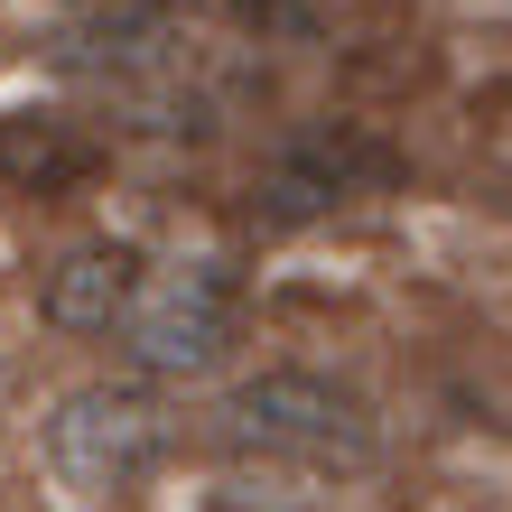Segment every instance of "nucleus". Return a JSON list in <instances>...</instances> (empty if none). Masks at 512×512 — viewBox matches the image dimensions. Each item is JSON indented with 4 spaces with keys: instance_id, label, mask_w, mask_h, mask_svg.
<instances>
[{
    "instance_id": "3",
    "label": "nucleus",
    "mask_w": 512,
    "mask_h": 512,
    "mask_svg": "<svg viewBox=\"0 0 512 512\" xmlns=\"http://www.w3.org/2000/svg\"><path fill=\"white\" fill-rule=\"evenodd\" d=\"M131 354L140 373H205L243 326V270L233 261H177L168 280H149L131 298Z\"/></svg>"
},
{
    "instance_id": "1",
    "label": "nucleus",
    "mask_w": 512,
    "mask_h": 512,
    "mask_svg": "<svg viewBox=\"0 0 512 512\" xmlns=\"http://www.w3.org/2000/svg\"><path fill=\"white\" fill-rule=\"evenodd\" d=\"M224 438H233V447H252V457H280V466H317V475H336V466H364V457H373V410L354 401L345 382L280 364V373L233 382V401H224Z\"/></svg>"
},
{
    "instance_id": "6",
    "label": "nucleus",
    "mask_w": 512,
    "mask_h": 512,
    "mask_svg": "<svg viewBox=\"0 0 512 512\" xmlns=\"http://www.w3.org/2000/svg\"><path fill=\"white\" fill-rule=\"evenodd\" d=\"M131 298H140V252L131 243H75L47 270L38 308H47V326H66V336H112V326L131 317Z\"/></svg>"
},
{
    "instance_id": "7",
    "label": "nucleus",
    "mask_w": 512,
    "mask_h": 512,
    "mask_svg": "<svg viewBox=\"0 0 512 512\" xmlns=\"http://www.w3.org/2000/svg\"><path fill=\"white\" fill-rule=\"evenodd\" d=\"M103 19H131V28H168L177 10H196V0H94Z\"/></svg>"
},
{
    "instance_id": "4",
    "label": "nucleus",
    "mask_w": 512,
    "mask_h": 512,
    "mask_svg": "<svg viewBox=\"0 0 512 512\" xmlns=\"http://www.w3.org/2000/svg\"><path fill=\"white\" fill-rule=\"evenodd\" d=\"M391 168L401 159H391L382 131H364V122H308V131H289L261 159L252 196H261L270 224H317V215H336V205H354L364 187H382Z\"/></svg>"
},
{
    "instance_id": "2",
    "label": "nucleus",
    "mask_w": 512,
    "mask_h": 512,
    "mask_svg": "<svg viewBox=\"0 0 512 512\" xmlns=\"http://www.w3.org/2000/svg\"><path fill=\"white\" fill-rule=\"evenodd\" d=\"M159 457H168V419H159V401L131 391V382H84V391H66L56 419H47V466L66 475L75 494H94V503L131 494Z\"/></svg>"
},
{
    "instance_id": "5",
    "label": "nucleus",
    "mask_w": 512,
    "mask_h": 512,
    "mask_svg": "<svg viewBox=\"0 0 512 512\" xmlns=\"http://www.w3.org/2000/svg\"><path fill=\"white\" fill-rule=\"evenodd\" d=\"M103 177V140L66 112H0V187L10 196H75Z\"/></svg>"
}]
</instances>
